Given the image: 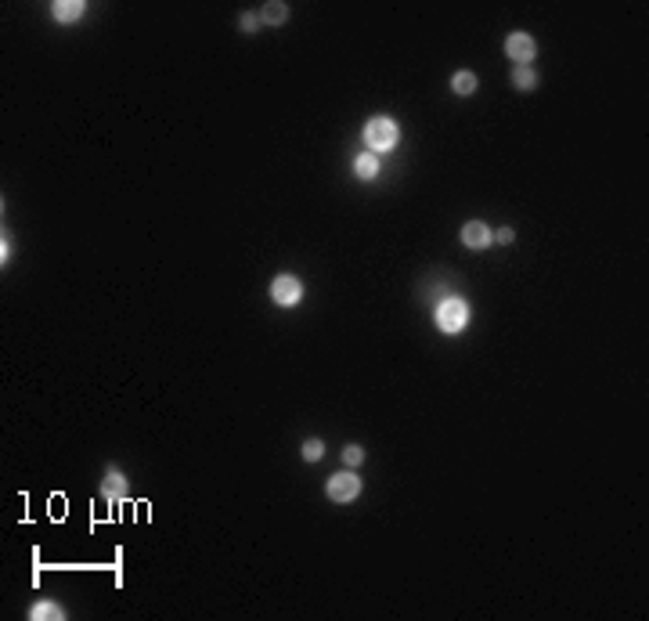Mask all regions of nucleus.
Here are the masks:
<instances>
[{
	"instance_id": "obj_1",
	"label": "nucleus",
	"mask_w": 649,
	"mask_h": 621,
	"mask_svg": "<svg viewBox=\"0 0 649 621\" xmlns=\"http://www.w3.org/2000/svg\"><path fill=\"white\" fill-rule=\"evenodd\" d=\"M397 141H400V127H397L390 116H372V119L364 123V145H368V152H376V155L393 152Z\"/></svg>"
},
{
	"instance_id": "obj_2",
	"label": "nucleus",
	"mask_w": 649,
	"mask_h": 621,
	"mask_svg": "<svg viewBox=\"0 0 649 621\" xmlns=\"http://www.w3.org/2000/svg\"><path fill=\"white\" fill-rule=\"evenodd\" d=\"M433 322H437L440 332L458 336L462 329L469 325V303L462 296H447V300H440L437 307H433Z\"/></svg>"
},
{
	"instance_id": "obj_3",
	"label": "nucleus",
	"mask_w": 649,
	"mask_h": 621,
	"mask_svg": "<svg viewBox=\"0 0 649 621\" xmlns=\"http://www.w3.org/2000/svg\"><path fill=\"white\" fill-rule=\"evenodd\" d=\"M325 491H328L332 502H354L357 495H361V477H357L354 470H339V474L328 477Z\"/></svg>"
},
{
	"instance_id": "obj_4",
	"label": "nucleus",
	"mask_w": 649,
	"mask_h": 621,
	"mask_svg": "<svg viewBox=\"0 0 649 621\" xmlns=\"http://www.w3.org/2000/svg\"><path fill=\"white\" fill-rule=\"evenodd\" d=\"M271 300L278 307H299L303 303V282L296 275H278L271 282Z\"/></svg>"
},
{
	"instance_id": "obj_5",
	"label": "nucleus",
	"mask_w": 649,
	"mask_h": 621,
	"mask_svg": "<svg viewBox=\"0 0 649 621\" xmlns=\"http://www.w3.org/2000/svg\"><path fill=\"white\" fill-rule=\"evenodd\" d=\"M505 54L516 61V66H531L534 54H538V44L531 33H509L505 37Z\"/></svg>"
},
{
	"instance_id": "obj_6",
	"label": "nucleus",
	"mask_w": 649,
	"mask_h": 621,
	"mask_svg": "<svg viewBox=\"0 0 649 621\" xmlns=\"http://www.w3.org/2000/svg\"><path fill=\"white\" fill-rule=\"evenodd\" d=\"M458 239H462L466 250H487V246L494 242V235H490V228L483 221H466V224H462V231H458Z\"/></svg>"
},
{
	"instance_id": "obj_7",
	"label": "nucleus",
	"mask_w": 649,
	"mask_h": 621,
	"mask_svg": "<svg viewBox=\"0 0 649 621\" xmlns=\"http://www.w3.org/2000/svg\"><path fill=\"white\" fill-rule=\"evenodd\" d=\"M383 174V159L376 152H361L357 159H354V177L357 181H376Z\"/></svg>"
},
{
	"instance_id": "obj_8",
	"label": "nucleus",
	"mask_w": 649,
	"mask_h": 621,
	"mask_svg": "<svg viewBox=\"0 0 649 621\" xmlns=\"http://www.w3.org/2000/svg\"><path fill=\"white\" fill-rule=\"evenodd\" d=\"M51 11H54V18H58L61 25H73V22H80V18H83L87 4H83V0H54Z\"/></svg>"
},
{
	"instance_id": "obj_9",
	"label": "nucleus",
	"mask_w": 649,
	"mask_h": 621,
	"mask_svg": "<svg viewBox=\"0 0 649 621\" xmlns=\"http://www.w3.org/2000/svg\"><path fill=\"white\" fill-rule=\"evenodd\" d=\"M61 617H66V607H58L51 600H40L29 607V621H61Z\"/></svg>"
},
{
	"instance_id": "obj_10",
	"label": "nucleus",
	"mask_w": 649,
	"mask_h": 621,
	"mask_svg": "<svg viewBox=\"0 0 649 621\" xmlns=\"http://www.w3.org/2000/svg\"><path fill=\"white\" fill-rule=\"evenodd\" d=\"M285 18H289V4H282V0H271V4L260 8L264 25H285Z\"/></svg>"
},
{
	"instance_id": "obj_11",
	"label": "nucleus",
	"mask_w": 649,
	"mask_h": 621,
	"mask_svg": "<svg viewBox=\"0 0 649 621\" xmlns=\"http://www.w3.org/2000/svg\"><path fill=\"white\" fill-rule=\"evenodd\" d=\"M101 491H105V499H109V502H119V499H123V491H127V477H123L119 470H109V477H105V488H101Z\"/></svg>"
},
{
	"instance_id": "obj_12",
	"label": "nucleus",
	"mask_w": 649,
	"mask_h": 621,
	"mask_svg": "<svg viewBox=\"0 0 649 621\" xmlns=\"http://www.w3.org/2000/svg\"><path fill=\"white\" fill-rule=\"evenodd\" d=\"M476 83H480V80H476V73H469V69H458V73L451 76V90H455V95H462V98L473 95Z\"/></svg>"
},
{
	"instance_id": "obj_13",
	"label": "nucleus",
	"mask_w": 649,
	"mask_h": 621,
	"mask_svg": "<svg viewBox=\"0 0 649 621\" xmlns=\"http://www.w3.org/2000/svg\"><path fill=\"white\" fill-rule=\"evenodd\" d=\"M512 83H516V90H534V87H538V73H534L531 66H516Z\"/></svg>"
},
{
	"instance_id": "obj_14",
	"label": "nucleus",
	"mask_w": 649,
	"mask_h": 621,
	"mask_svg": "<svg viewBox=\"0 0 649 621\" xmlns=\"http://www.w3.org/2000/svg\"><path fill=\"white\" fill-rule=\"evenodd\" d=\"M321 455H325V441H318V438L303 441V459H307V462H318Z\"/></svg>"
},
{
	"instance_id": "obj_15",
	"label": "nucleus",
	"mask_w": 649,
	"mask_h": 621,
	"mask_svg": "<svg viewBox=\"0 0 649 621\" xmlns=\"http://www.w3.org/2000/svg\"><path fill=\"white\" fill-rule=\"evenodd\" d=\"M343 462L350 466V470H357V466L364 462V448H361V445H347V448H343Z\"/></svg>"
},
{
	"instance_id": "obj_16",
	"label": "nucleus",
	"mask_w": 649,
	"mask_h": 621,
	"mask_svg": "<svg viewBox=\"0 0 649 621\" xmlns=\"http://www.w3.org/2000/svg\"><path fill=\"white\" fill-rule=\"evenodd\" d=\"M260 25H264V22H260V15H253V11H245V15L238 18V29H242V33H256Z\"/></svg>"
},
{
	"instance_id": "obj_17",
	"label": "nucleus",
	"mask_w": 649,
	"mask_h": 621,
	"mask_svg": "<svg viewBox=\"0 0 649 621\" xmlns=\"http://www.w3.org/2000/svg\"><path fill=\"white\" fill-rule=\"evenodd\" d=\"M490 235H494V242H502V246H509V242L516 239V231H512V228H498V231H490Z\"/></svg>"
},
{
	"instance_id": "obj_18",
	"label": "nucleus",
	"mask_w": 649,
	"mask_h": 621,
	"mask_svg": "<svg viewBox=\"0 0 649 621\" xmlns=\"http://www.w3.org/2000/svg\"><path fill=\"white\" fill-rule=\"evenodd\" d=\"M0 260H4V264L11 260V239L8 235H4V242H0Z\"/></svg>"
}]
</instances>
